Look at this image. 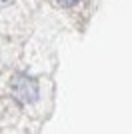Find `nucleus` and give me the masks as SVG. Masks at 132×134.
Instances as JSON below:
<instances>
[{"label": "nucleus", "mask_w": 132, "mask_h": 134, "mask_svg": "<svg viewBox=\"0 0 132 134\" xmlns=\"http://www.w3.org/2000/svg\"><path fill=\"white\" fill-rule=\"evenodd\" d=\"M10 0H0V6H4V4H8Z\"/></svg>", "instance_id": "7ed1b4c3"}, {"label": "nucleus", "mask_w": 132, "mask_h": 134, "mask_svg": "<svg viewBox=\"0 0 132 134\" xmlns=\"http://www.w3.org/2000/svg\"><path fill=\"white\" fill-rule=\"evenodd\" d=\"M12 92L18 100L26 102V104H32V102L38 100V84L36 80H32L30 76H24V74H18L16 78L12 80Z\"/></svg>", "instance_id": "f257e3e1"}, {"label": "nucleus", "mask_w": 132, "mask_h": 134, "mask_svg": "<svg viewBox=\"0 0 132 134\" xmlns=\"http://www.w3.org/2000/svg\"><path fill=\"white\" fill-rule=\"evenodd\" d=\"M58 2H60L62 6H66V8H70V6H74L78 2V0H58Z\"/></svg>", "instance_id": "f03ea898"}]
</instances>
